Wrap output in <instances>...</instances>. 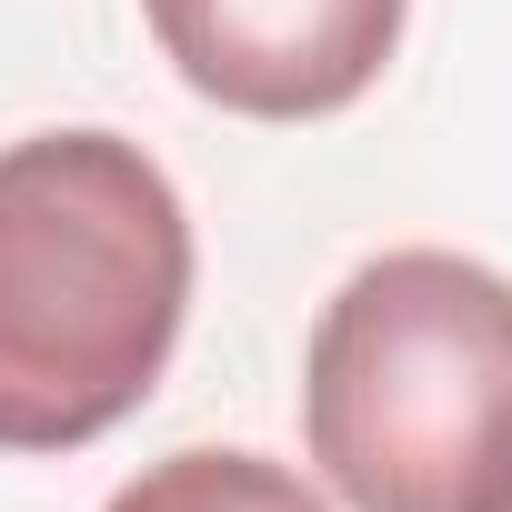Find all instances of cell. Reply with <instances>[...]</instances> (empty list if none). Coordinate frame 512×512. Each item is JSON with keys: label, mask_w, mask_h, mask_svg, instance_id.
I'll return each instance as SVG.
<instances>
[{"label": "cell", "mask_w": 512, "mask_h": 512, "mask_svg": "<svg viewBox=\"0 0 512 512\" xmlns=\"http://www.w3.org/2000/svg\"><path fill=\"white\" fill-rule=\"evenodd\" d=\"M302 432L352 512H512V282L462 251L362 262L312 322Z\"/></svg>", "instance_id": "7a4b0ae2"}, {"label": "cell", "mask_w": 512, "mask_h": 512, "mask_svg": "<svg viewBox=\"0 0 512 512\" xmlns=\"http://www.w3.org/2000/svg\"><path fill=\"white\" fill-rule=\"evenodd\" d=\"M101 512H322V502L262 452H171L131 472Z\"/></svg>", "instance_id": "277c9868"}, {"label": "cell", "mask_w": 512, "mask_h": 512, "mask_svg": "<svg viewBox=\"0 0 512 512\" xmlns=\"http://www.w3.org/2000/svg\"><path fill=\"white\" fill-rule=\"evenodd\" d=\"M191 312V211L121 131L0 151V452H81L131 422Z\"/></svg>", "instance_id": "6da1fadb"}, {"label": "cell", "mask_w": 512, "mask_h": 512, "mask_svg": "<svg viewBox=\"0 0 512 512\" xmlns=\"http://www.w3.org/2000/svg\"><path fill=\"white\" fill-rule=\"evenodd\" d=\"M161 61L241 121L352 111L402 51L412 0H141Z\"/></svg>", "instance_id": "3957f363"}]
</instances>
